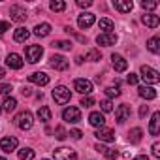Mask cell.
Returning a JSON list of instances; mask_svg holds the SVG:
<instances>
[{"instance_id":"cell-1","label":"cell","mask_w":160,"mask_h":160,"mask_svg":"<svg viewBox=\"0 0 160 160\" xmlns=\"http://www.w3.org/2000/svg\"><path fill=\"white\" fill-rule=\"evenodd\" d=\"M70 98H72V92H70V89H66V87H55L53 89V100L58 104V106H64V104H68L70 102Z\"/></svg>"},{"instance_id":"cell-2","label":"cell","mask_w":160,"mask_h":160,"mask_svg":"<svg viewBox=\"0 0 160 160\" xmlns=\"http://www.w3.org/2000/svg\"><path fill=\"white\" fill-rule=\"evenodd\" d=\"M141 77H143V81L145 83H151V85H156L160 81V73L156 70H152L151 66H141Z\"/></svg>"},{"instance_id":"cell-3","label":"cell","mask_w":160,"mask_h":160,"mask_svg":"<svg viewBox=\"0 0 160 160\" xmlns=\"http://www.w3.org/2000/svg\"><path fill=\"white\" fill-rule=\"evenodd\" d=\"M53 156H55V160H77L75 151L70 149V147H58V149H55Z\"/></svg>"},{"instance_id":"cell-4","label":"cell","mask_w":160,"mask_h":160,"mask_svg":"<svg viewBox=\"0 0 160 160\" xmlns=\"http://www.w3.org/2000/svg\"><path fill=\"white\" fill-rule=\"evenodd\" d=\"M62 119H64L66 122H72V124H75V122H79V121H81V111H79V108H73V106H70V108H66V109L62 111Z\"/></svg>"},{"instance_id":"cell-5","label":"cell","mask_w":160,"mask_h":160,"mask_svg":"<svg viewBox=\"0 0 160 160\" xmlns=\"http://www.w3.org/2000/svg\"><path fill=\"white\" fill-rule=\"evenodd\" d=\"M15 122H17V126H19L21 130H28V128H32V124H34L32 113H30V111H23V113H19L17 119H15Z\"/></svg>"},{"instance_id":"cell-6","label":"cell","mask_w":160,"mask_h":160,"mask_svg":"<svg viewBox=\"0 0 160 160\" xmlns=\"http://www.w3.org/2000/svg\"><path fill=\"white\" fill-rule=\"evenodd\" d=\"M25 55H27V60H28L30 64H36V62L42 58L43 49H42L40 45H28V47H27V51H25Z\"/></svg>"},{"instance_id":"cell-7","label":"cell","mask_w":160,"mask_h":160,"mask_svg":"<svg viewBox=\"0 0 160 160\" xmlns=\"http://www.w3.org/2000/svg\"><path fill=\"white\" fill-rule=\"evenodd\" d=\"M73 89L77 92H81L83 96H89L92 92V83L89 81V79H75V81H73Z\"/></svg>"},{"instance_id":"cell-8","label":"cell","mask_w":160,"mask_h":160,"mask_svg":"<svg viewBox=\"0 0 160 160\" xmlns=\"http://www.w3.org/2000/svg\"><path fill=\"white\" fill-rule=\"evenodd\" d=\"M17 145H19V141H17V138H13V136H6V138L0 139V149H2L4 152H12V151H15Z\"/></svg>"},{"instance_id":"cell-9","label":"cell","mask_w":160,"mask_h":160,"mask_svg":"<svg viewBox=\"0 0 160 160\" xmlns=\"http://www.w3.org/2000/svg\"><path fill=\"white\" fill-rule=\"evenodd\" d=\"M10 19L15 21V23L27 21V12H25V8H21V6H12V8H10Z\"/></svg>"},{"instance_id":"cell-10","label":"cell","mask_w":160,"mask_h":160,"mask_svg":"<svg viewBox=\"0 0 160 160\" xmlns=\"http://www.w3.org/2000/svg\"><path fill=\"white\" fill-rule=\"evenodd\" d=\"M49 64H51L55 70H58V72H64V70H68V66H70V62H68L62 55H53L51 60H49Z\"/></svg>"},{"instance_id":"cell-11","label":"cell","mask_w":160,"mask_h":160,"mask_svg":"<svg viewBox=\"0 0 160 160\" xmlns=\"http://www.w3.org/2000/svg\"><path fill=\"white\" fill-rule=\"evenodd\" d=\"M94 21H96L94 13H81V15L77 17V25H79V28H91V27L94 25Z\"/></svg>"},{"instance_id":"cell-12","label":"cell","mask_w":160,"mask_h":160,"mask_svg":"<svg viewBox=\"0 0 160 160\" xmlns=\"http://www.w3.org/2000/svg\"><path fill=\"white\" fill-rule=\"evenodd\" d=\"M6 64H8V68H12V70H21V68H23V58H21V55H17V53H10V55L6 57Z\"/></svg>"},{"instance_id":"cell-13","label":"cell","mask_w":160,"mask_h":160,"mask_svg":"<svg viewBox=\"0 0 160 160\" xmlns=\"http://www.w3.org/2000/svg\"><path fill=\"white\" fill-rule=\"evenodd\" d=\"M28 81H32V83H36V85H40V87H45V85L49 83V75L43 73V72H34V73L28 75Z\"/></svg>"},{"instance_id":"cell-14","label":"cell","mask_w":160,"mask_h":160,"mask_svg":"<svg viewBox=\"0 0 160 160\" xmlns=\"http://www.w3.org/2000/svg\"><path fill=\"white\" fill-rule=\"evenodd\" d=\"M94 136H96V139H100V141H115V132L113 130H109V128H98L96 132H94Z\"/></svg>"},{"instance_id":"cell-15","label":"cell","mask_w":160,"mask_h":160,"mask_svg":"<svg viewBox=\"0 0 160 160\" xmlns=\"http://www.w3.org/2000/svg\"><path fill=\"white\" fill-rule=\"evenodd\" d=\"M111 62H113L115 72H126V68H128V62L124 60V57H121V55H117V53L111 55Z\"/></svg>"},{"instance_id":"cell-16","label":"cell","mask_w":160,"mask_h":160,"mask_svg":"<svg viewBox=\"0 0 160 160\" xmlns=\"http://www.w3.org/2000/svg\"><path fill=\"white\" fill-rule=\"evenodd\" d=\"M128 117H130V106H126V104L119 106V109L115 111V121L119 124H122L124 121H128Z\"/></svg>"},{"instance_id":"cell-17","label":"cell","mask_w":160,"mask_h":160,"mask_svg":"<svg viewBox=\"0 0 160 160\" xmlns=\"http://www.w3.org/2000/svg\"><path fill=\"white\" fill-rule=\"evenodd\" d=\"M115 42H117V36H115L113 32H109V34H100V36L96 38V43H98V45H104V47L115 45Z\"/></svg>"},{"instance_id":"cell-18","label":"cell","mask_w":160,"mask_h":160,"mask_svg":"<svg viewBox=\"0 0 160 160\" xmlns=\"http://www.w3.org/2000/svg\"><path fill=\"white\" fill-rule=\"evenodd\" d=\"M149 134H151V136H158V134H160V113H158V111H154L152 117H151Z\"/></svg>"},{"instance_id":"cell-19","label":"cell","mask_w":160,"mask_h":160,"mask_svg":"<svg viewBox=\"0 0 160 160\" xmlns=\"http://www.w3.org/2000/svg\"><path fill=\"white\" fill-rule=\"evenodd\" d=\"M113 8H115L117 12H121V13H130L132 8H134V4L130 2V0H115V2H113Z\"/></svg>"},{"instance_id":"cell-20","label":"cell","mask_w":160,"mask_h":160,"mask_svg":"<svg viewBox=\"0 0 160 160\" xmlns=\"http://www.w3.org/2000/svg\"><path fill=\"white\" fill-rule=\"evenodd\" d=\"M89 122H91L92 126H96V128H104V124H106V117H104L100 111H92V113L89 115Z\"/></svg>"},{"instance_id":"cell-21","label":"cell","mask_w":160,"mask_h":160,"mask_svg":"<svg viewBox=\"0 0 160 160\" xmlns=\"http://www.w3.org/2000/svg\"><path fill=\"white\" fill-rule=\"evenodd\" d=\"M141 21H143V25H145V27H149V28H156V27L160 25L158 15H154V13H145V15L141 17Z\"/></svg>"},{"instance_id":"cell-22","label":"cell","mask_w":160,"mask_h":160,"mask_svg":"<svg viewBox=\"0 0 160 160\" xmlns=\"http://www.w3.org/2000/svg\"><path fill=\"white\" fill-rule=\"evenodd\" d=\"M28 38H30V32H28V28H25V27H19V28L13 32V40H15V42H19V43L27 42Z\"/></svg>"},{"instance_id":"cell-23","label":"cell","mask_w":160,"mask_h":160,"mask_svg":"<svg viewBox=\"0 0 160 160\" xmlns=\"http://www.w3.org/2000/svg\"><path fill=\"white\" fill-rule=\"evenodd\" d=\"M49 32H51V25L49 23H42V25L34 27V34L38 38H45V36H49Z\"/></svg>"},{"instance_id":"cell-24","label":"cell","mask_w":160,"mask_h":160,"mask_svg":"<svg viewBox=\"0 0 160 160\" xmlns=\"http://www.w3.org/2000/svg\"><path fill=\"white\" fill-rule=\"evenodd\" d=\"M96 151L102 152V154H104L106 158H109V160H115V158L119 156V152H117L115 149H108V147H104V145H100V143L96 145Z\"/></svg>"},{"instance_id":"cell-25","label":"cell","mask_w":160,"mask_h":160,"mask_svg":"<svg viewBox=\"0 0 160 160\" xmlns=\"http://www.w3.org/2000/svg\"><path fill=\"white\" fill-rule=\"evenodd\" d=\"M98 27H100V30H104V34H109L115 28V23L111 19H108V17H102L100 23H98Z\"/></svg>"},{"instance_id":"cell-26","label":"cell","mask_w":160,"mask_h":160,"mask_svg":"<svg viewBox=\"0 0 160 160\" xmlns=\"http://www.w3.org/2000/svg\"><path fill=\"white\" fill-rule=\"evenodd\" d=\"M139 96L141 98H145V100H154L156 98V91L152 89V87H139Z\"/></svg>"},{"instance_id":"cell-27","label":"cell","mask_w":160,"mask_h":160,"mask_svg":"<svg viewBox=\"0 0 160 160\" xmlns=\"http://www.w3.org/2000/svg\"><path fill=\"white\" fill-rule=\"evenodd\" d=\"M36 115H38V119H40L42 122H49V121H51V117H53V113H51V109H49L47 106H42V108L38 109V113H36Z\"/></svg>"},{"instance_id":"cell-28","label":"cell","mask_w":160,"mask_h":160,"mask_svg":"<svg viewBox=\"0 0 160 160\" xmlns=\"http://www.w3.org/2000/svg\"><path fill=\"white\" fill-rule=\"evenodd\" d=\"M147 49H149L151 53H154V55H156V53L160 51V38H158V36L151 38V40L147 42Z\"/></svg>"},{"instance_id":"cell-29","label":"cell","mask_w":160,"mask_h":160,"mask_svg":"<svg viewBox=\"0 0 160 160\" xmlns=\"http://www.w3.org/2000/svg\"><path fill=\"white\" fill-rule=\"evenodd\" d=\"M141 128H132L130 132H128V141L130 143H139L141 141Z\"/></svg>"},{"instance_id":"cell-30","label":"cell","mask_w":160,"mask_h":160,"mask_svg":"<svg viewBox=\"0 0 160 160\" xmlns=\"http://www.w3.org/2000/svg\"><path fill=\"white\" fill-rule=\"evenodd\" d=\"M51 45H53L55 49H64V51H70V49L73 47V43L68 42V40H57V42H53Z\"/></svg>"},{"instance_id":"cell-31","label":"cell","mask_w":160,"mask_h":160,"mask_svg":"<svg viewBox=\"0 0 160 160\" xmlns=\"http://www.w3.org/2000/svg\"><path fill=\"white\" fill-rule=\"evenodd\" d=\"M15 106H17V100H15V98H12V96H8V98L4 100V104H2V109H4L6 113H10V111H13V109H15Z\"/></svg>"},{"instance_id":"cell-32","label":"cell","mask_w":160,"mask_h":160,"mask_svg":"<svg viewBox=\"0 0 160 160\" xmlns=\"http://www.w3.org/2000/svg\"><path fill=\"white\" fill-rule=\"evenodd\" d=\"M17 154H19V160H34V151L28 147H23Z\"/></svg>"},{"instance_id":"cell-33","label":"cell","mask_w":160,"mask_h":160,"mask_svg":"<svg viewBox=\"0 0 160 160\" xmlns=\"http://www.w3.org/2000/svg\"><path fill=\"white\" fill-rule=\"evenodd\" d=\"M100 58H102V55H100L98 49H91V51L87 53V57H85V60H91V62H98Z\"/></svg>"},{"instance_id":"cell-34","label":"cell","mask_w":160,"mask_h":160,"mask_svg":"<svg viewBox=\"0 0 160 160\" xmlns=\"http://www.w3.org/2000/svg\"><path fill=\"white\" fill-rule=\"evenodd\" d=\"M49 8H51L53 12H64V10H66V4L62 2V0H53V2L49 4Z\"/></svg>"},{"instance_id":"cell-35","label":"cell","mask_w":160,"mask_h":160,"mask_svg":"<svg viewBox=\"0 0 160 160\" xmlns=\"http://www.w3.org/2000/svg\"><path fill=\"white\" fill-rule=\"evenodd\" d=\"M55 138L62 141V139H66V138H68V134H66V130H64L62 126H57V128H55Z\"/></svg>"},{"instance_id":"cell-36","label":"cell","mask_w":160,"mask_h":160,"mask_svg":"<svg viewBox=\"0 0 160 160\" xmlns=\"http://www.w3.org/2000/svg\"><path fill=\"white\" fill-rule=\"evenodd\" d=\"M100 108H102L104 113H109V111L113 109V104H111L109 100H102V102H100Z\"/></svg>"},{"instance_id":"cell-37","label":"cell","mask_w":160,"mask_h":160,"mask_svg":"<svg viewBox=\"0 0 160 160\" xmlns=\"http://www.w3.org/2000/svg\"><path fill=\"white\" fill-rule=\"evenodd\" d=\"M106 94H108L109 98H113V96H119L121 91H119V87H108V89H106Z\"/></svg>"},{"instance_id":"cell-38","label":"cell","mask_w":160,"mask_h":160,"mask_svg":"<svg viewBox=\"0 0 160 160\" xmlns=\"http://www.w3.org/2000/svg\"><path fill=\"white\" fill-rule=\"evenodd\" d=\"M141 8H143V10H156V8H158V2H145V0H143V2H141Z\"/></svg>"},{"instance_id":"cell-39","label":"cell","mask_w":160,"mask_h":160,"mask_svg":"<svg viewBox=\"0 0 160 160\" xmlns=\"http://www.w3.org/2000/svg\"><path fill=\"white\" fill-rule=\"evenodd\" d=\"M92 104H94V98H91V96H83L81 98V106L83 108H91Z\"/></svg>"},{"instance_id":"cell-40","label":"cell","mask_w":160,"mask_h":160,"mask_svg":"<svg viewBox=\"0 0 160 160\" xmlns=\"http://www.w3.org/2000/svg\"><path fill=\"white\" fill-rule=\"evenodd\" d=\"M152 156H154V158H160V143H158V141L152 143Z\"/></svg>"},{"instance_id":"cell-41","label":"cell","mask_w":160,"mask_h":160,"mask_svg":"<svg viewBox=\"0 0 160 160\" xmlns=\"http://www.w3.org/2000/svg\"><path fill=\"white\" fill-rule=\"evenodd\" d=\"M126 83H128V85H138V75H136V73H130V75L126 77Z\"/></svg>"},{"instance_id":"cell-42","label":"cell","mask_w":160,"mask_h":160,"mask_svg":"<svg viewBox=\"0 0 160 160\" xmlns=\"http://www.w3.org/2000/svg\"><path fill=\"white\" fill-rule=\"evenodd\" d=\"M8 92H12V85H10V83L0 85V94H8Z\"/></svg>"},{"instance_id":"cell-43","label":"cell","mask_w":160,"mask_h":160,"mask_svg":"<svg viewBox=\"0 0 160 160\" xmlns=\"http://www.w3.org/2000/svg\"><path fill=\"white\" fill-rule=\"evenodd\" d=\"M77 6L79 8H91L92 2H91V0H77Z\"/></svg>"},{"instance_id":"cell-44","label":"cell","mask_w":160,"mask_h":160,"mask_svg":"<svg viewBox=\"0 0 160 160\" xmlns=\"http://www.w3.org/2000/svg\"><path fill=\"white\" fill-rule=\"evenodd\" d=\"M68 136H72L73 139H81V136H83V134H81V130H72Z\"/></svg>"},{"instance_id":"cell-45","label":"cell","mask_w":160,"mask_h":160,"mask_svg":"<svg viewBox=\"0 0 160 160\" xmlns=\"http://www.w3.org/2000/svg\"><path fill=\"white\" fill-rule=\"evenodd\" d=\"M8 28H10V23H6V21H4V23H0V34H4Z\"/></svg>"},{"instance_id":"cell-46","label":"cell","mask_w":160,"mask_h":160,"mask_svg":"<svg viewBox=\"0 0 160 160\" xmlns=\"http://www.w3.org/2000/svg\"><path fill=\"white\" fill-rule=\"evenodd\" d=\"M147 113H149V108H147V106H141V109H139V117L143 119V117H145Z\"/></svg>"},{"instance_id":"cell-47","label":"cell","mask_w":160,"mask_h":160,"mask_svg":"<svg viewBox=\"0 0 160 160\" xmlns=\"http://www.w3.org/2000/svg\"><path fill=\"white\" fill-rule=\"evenodd\" d=\"M21 94H23V96H30L32 92H30V89H28V87H23V89H21Z\"/></svg>"},{"instance_id":"cell-48","label":"cell","mask_w":160,"mask_h":160,"mask_svg":"<svg viewBox=\"0 0 160 160\" xmlns=\"http://www.w3.org/2000/svg\"><path fill=\"white\" fill-rule=\"evenodd\" d=\"M134 160H149V156H147V154H139V156H136Z\"/></svg>"},{"instance_id":"cell-49","label":"cell","mask_w":160,"mask_h":160,"mask_svg":"<svg viewBox=\"0 0 160 160\" xmlns=\"http://www.w3.org/2000/svg\"><path fill=\"white\" fill-rule=\"evenodd\" d=\"M4 75H6V72H4V68H0V79H2Z\"/></svg>"},{"instance_id":"cell-50","label":"cell","mask_w":160,"mask_h":160,"mask_svg":"<svg viewBox=\"0 0 160 160\" xmlns=\"http://www.w3.org/2000/svg\"><path fill=\"white\" fill-rule=\"evenodd\" d=\"M0 160H6V158H2V156H0Z\"/></svg>"},{"instance_id":"cell-51","label":"cell","mask_w":160,"mask_h":160,"mask_svg":"<svg viewBox=\"0 0 160 160\" xmlns=\"http://www.w3.org/2000/svg\"><path fill=\"white\" fill-rule=\"evenodd\" d=\"M0 111H2V108H0Z\"/></svg>"}]
</instances>
